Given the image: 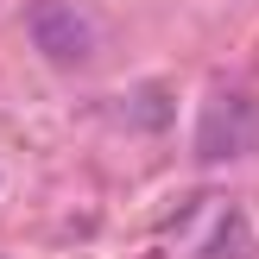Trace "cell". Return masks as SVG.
I'll use <instances>...</instances> for the list:
<instances>
[{
  "instance_id": "1",
  "label": "cell",
  "mask_w": 259,
  "mask_h": 259,
  "mask_svg": "<svg viewBox=\"0 0 259 259\" xmlns=\"http://www.w3.org/2000/svg\"><path fill=\"white\" fill-rule=\"evenodd\" d=\"M259 146V101L253 95H215L202 108V126H196V158L222 164V158H247Z\"/></svg>"
},
{
  "instance_id": "2",
  "label": "cell",
  "mask_w": 259,
  "mask_h": 259,
  "mask_svg": "<svg viewBox=\"0 0 259 259\" xmlns=\"http://www.w3.org/2000/svg\"><path fill=\"white\" fill-rule=\"evenodd\" d=\"M25 32H32V45L45 51L57 70H76V63H89V51H95L89 19L76 7H63V0H32V7H25Z\"/></svg>"
},
{
  "instance_id": "3",
  "label": "cell",
  "mask_w": 259,
  "mask_h": 259,
  "mask_svg": "<svg viewBox=\"0 0 259 259\" xmlns=\"http://www.w3.org/2000/svg\"><path fill=\"white\" fill-rule=\"evenodd\" d=\"M196 259H253V228L240 222V215H228V222L215 228V240H209Z\"/></svg>"
}]
</instances>
